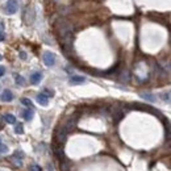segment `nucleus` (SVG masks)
<instances>
[{"instance_id":"9d476101","label":"nucleus","mask_w":171,"mask_h":171,"mask_svg":"<svg viewBox=\"0 0 171 171\" xmlns=\"http://www.w3.org/2000/svg\"><path fill=\"white\" fill-rule=\"evenodd\" d=\"M12 158L14 159V163H16L17 166H21V159L24 158V154H22V151H14L13 155H12Z\"/></svg>"},{"instance_id":"ddd939ff","label":"nucleus","mask_w":171,"mask_h":171,"mask_svg":"<svg viewBox=\"0 0 171 171\" xmlns=\"http://www.w3.org/2000/svg\"><path fill=\"white\" fill-rule=\"evenodd\" d=\"M142 99H145V100H148V101H151V103H154L155 100H157V97H155L153 94H149V92H142V94L140 95Z\"/></svg>"},{"instance_id":"aec40b11","label":"nucleus","mask_w":171,"mask_h":171,"mask_svg":"<svg viewBox=\"0 0 171 171\" xmlns=\"http://www.w3.org/2000/svg\"><path fill=\"white\" fill-rule=\"evenodd\" d=\"M162 97H163V100L166 103H170V104H171V91H169L167 94H163Z\"/></svg>"},{"instance_id":"423d86ee","label":"nucleus","mask_w":171,"mask_h":171,"mask_svg":"<svg viewBox=\"0 0 171 171\" xmlns=\"http://www.w3.org/2000/svg\"><path fill=\"white\" fill-rule=\"evenodd\" d=\"M86 82V78L84 76H80V75H72L70 78V84L75 86V84H83Z\"/></svg>"},{"instance_id":"f8f14e48","label":"nucleus","mask_w":171,"mask_h":171,"mask_svg":"<svg viewBox=\"0 0 171 171\" xmlns=\"http://www.w3.org/2000/svg\"><path fill=\"white\" fill-rule=\"evenodd\" d=\"M33 116H34V112H33V109L32 108H28V109H25L22 112V117L25 119L26 121H31L32 119H33Z\"/></svg>"},{"instance_id":"9b49d317","label":"nucleus","mask_w":171,"mask_h":171,"mask_svg":"<svg viewBox=\"0 0 171 171\" xmlns=\"http://www.w3.org/2000/svg\"><path fill=\"white\" fill-rule=\"evenodd\" d=\"M13 99V94L9 90H4L2 94V100L3 101H12Z\"/></svg>"},{"instance_id":"b1692460","label":"nucleus","mask_w":171,"mask_h":171,"mask_svg":"<svg viewBox=\"0 0 171 171\" xmlns=\"http://www.w3.org/2000/svg\"><path fill=\"white\" fill-rule=\"evenodd\" d=\"M4 74H6V68H4L3 66H0V78H2Z\"/></svg>"},{"instance_id":"4468645a","label":"nucleus","mask_w":171,"mask_h":171,"mask_svg":"<svg viewBox=\"0 0 171 171\" xmlns=\"http://www.w3.org/2000/svg\"><path fill=\"white\" fill-rule=\"evenodd\" d=\"M4 120H6L8 124H13V125H16V124H17L16 117H14L13 115H11V113H7L6 116H4Z\"/></svg>"},{"instance_id":"f257e3e1","label":"nucleus","mask_w":171,"mask_h":171,"mask_svg":"<svg viewBox=\"0 0 171 171\" xmlns=\"http://www.w3.org/2000/svg\"><path fill=\"white\" fill-rule=\"evenodd\" d=\"M67 136H68V133L59 125V126H58V128L55 129V134H54L55 145L63 146V145H65V142H66V140H67Z\"/></svg>"},{"instance_id":"39448f33","label":"nucleus","mask_w":171,"mask_h":171,"mask_svg":"<svg viewBox=\"0 0 171 171\" xmlns=\"http://www.w3.org/2000/svg\"><path fill=\"white\" fill-rule=\"evenodd\" d=\"M24 21H25L28 25H31L34 21V9L33 8H28L25 11V13H24Z\"/></svg>"},{"instance_id":"393cba45","label":"nucleus","mask_w":171,"mask_h":171,"mask_svg":"<svg viewBox=\"0 0 171 171\" xmlns=\"http://www.w3.org/2000/svg\"><path fill=\"white\" fill-rule=\"evenodd\" d=\"M4 38H6V34L0 31V41H4Z\"/></svg>"},{"instance_id":"a211bd4d","label":"nucleus","mask_w":171,"mask_h":171,"mask_svg":"<svg viewBox=\"0 0 171 171\" xmlns=\"http://www.w3.org/2000/svg\"><path fill=\"white\" fill-rule=\"evenodd\" d=\"M21 103H22V104L25 105V107H28V108H33V103L29 100L28 97H22V99H21Z\"/></svg>"},{"instance_id":"a878e982","label":"nucleus","mask_w":171,"mask_h":171,"mask_svg":"<svg viewBox=\"0 0 171 171\" xmlns=\"http://www.w3.org/2000/svg\"><path fill=\"white\" fill-rule=\"evenodd\" d=\"M2 59H3V57H2V55H0V61H2Z\"/></svg>"},{"instance_id":"5701e85b","label":"nucleus","mask_w":171,"mask_h":171,"mask_svg":"<svg viewBox=\"0 0 171 171\" xmlns=\"http://www.w3.org/2000/svg\"><path fill=\"white\" fill-rule=\"evenodd\" d=\"M18 55H20V58H21L22 61H26V59H28V54H26L25 51H22V50H21L20 53H18Z\"/></svg>"},{"instance_id":"0eeeda50","label":"nucleus","mask_w":171,"mask_h":171,"mask_svg":"<svg viewBox=\"0 0 171 171\" xmlns=\"http://www.w3.org/2000/svg\"><path fill=\"white\" fill-rule=\"evenodd\" d=\"M54 154H55V157L59 161H62L63 158H66L65 157V151H63V146L54 145Z\"/></svg>"},{"instance_id":"20e7f679","label":"nucleus","mask_w":171,"mask_h":171,"mask_svg":"<svg viewBox=\"0 0 171 171\" xmlns=\"http://www.w3.org/2000/svg\"><path fill=\"white\" fill-rule=\"evenodd\" d=\"M42 59H43V63H45L47 67H51V66L55 65V54H53L51 51H45V53H43Z\"/></svg>"},{"instance_id":"2eb2a0df","label":"nucleus","mask_w":171,"mask_h":171,"mask_svg":"<svg viewBox=\"0 0 171 171\" xmlns=\"http://www.w3.org/2000/svg\"><path fill=\"white\" fill-rule=\"evenodd\" d=\"M61 170L62 171H68V170H70V162H68L66 158H63L61 161Z\"/></svg>"},{"instance_id":"f3484780","label":"nucleus","mask_w":171,"mask_h":171,"mask_svg":"<svg viewBox=\"0 0 171 171\" xmlns=\"http://www.w3.org/2000/svg\"><path fill=\"white\" fill-rule=\"evenodd\" d=\"M14 133L17 134H22L24 133V126L21 123H17L16 125H14Z\"/></svg>"},{"instance_id":"7ed1b4c3","label":"nucleus","mask_w":171,"mask_h":171,"mask_svg":"<svg viewBox=\"0 0 171 171\" xmlns=\"http://www.w3.org/2000/svg\"><path fill=\"white\" fill-rule=\"evenodd\" d=\"M61 126L67 132V133H70V132L74 130L75 126H76V117H70V119H67Z\"/></svg>"},{"instance_id":"4be33fe9","label":"nucleus","mask_w":171,"mask_h":171,"mask_svg":"<svg viewBox=\"0 0 171 171\" xmlns=\"http://www.w3.org/2000/svg\"><path fill=\"white\" fill-rule=\"evenodd\" d=\"M43 95H46L47 97H53V96H54V91L49 90V88H45V90H43Z\"/></svg>"},{"instance_id":"6ab92c4d","label":"nucleus","mask_w":171,"mask_h":171,"mask_svg":"<svg viewBox=\"0 0 171 171\" xmlns=\"http://www.w3.org/2000/svg\"><path fill=\"white\" fill-rule=\"evenodd\" d=\"M0 153H8V148L6 145L3 144V140H2V137H0Z\"/></svg>"},{"instance_id":"412c9836","label":"nucleus","mask_w":171,"mask_h":171,"mask_svg":"<svg viewBox=\"0 0 171 171\" xmlns=\"http://www.w3.org/2000/svg\"><path fill=\"white\" fill-rule=\"evenodd\" d=\"M29 171H42V169H41V166L33 163V165H31V167H29Z\"/></svg>"},{"instance_id":"1a4fd4ad","label":"nucleus","mask_w":171,"mask_h":171,"mask_svg":"<svg viewBox=\"0 0 171 171\" xmlns=\"http://www.w3.org/2000/svg\"><path fill=\"white\" fill-rule=\"evenodd\" d=\"M37 103L40 105H42V107H46L47 104H49V97L46 96V95H43V94H38L37 95Z\"/></svg>"},{"instance_id":"6e6552de","label":"nucleus","mask_w":171,"mask_h":171,"mask_svg":"<svg viewBox=\"0 0 171 171\" xmlns=\"http://www.w3.org/2000/svg\"><path fill=\"white\" fill-rule=\"evenodd\" d=\"M41 80H42V74L40 71H36L31 75V83L32 84H38Z\"/></svg>"},{"instance_id":"dca6fc26","label":"nucleus","mask_w":171,"mask_h":171,"mask_svg":"<svg viewBox=\"0 0 171 171\" xmlns=\"http://www.w3.org/2000/svg\"><path fill=\"white\" fill-rule=\"evenodd\" d=\"M14 82H16V84H18V86L25 84V79H24L20 74H14Z\"/></svg>"},{"instance_id":"f03ea898","label":"nucleus","mask_w":171,"mask_h":171,"mask_svg":"<svg viewBox=\"0 0 171 171\" xmlns=\"http://www.w3.org/2000/svg\"><path fill=\"white\" fill-rule=\"evenodd\" d=\"M4 11L8 14H13L18 11V2L17 0H8L6 7H4Z\"/></svg>"}]
</instances>
